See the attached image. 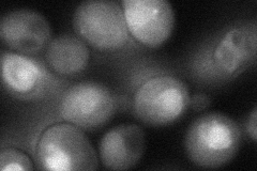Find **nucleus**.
Here are the masks:
<instances>
[{"label": "nucleus", "instance_id": "f257e3e1", "mask_svg": "<svg viewBox=\"0 0 257 171\" xmlns=\"http://www.w3.org/2000/svg\"><path fill=\"white\" fill-rule=\"evenodd\" d=\"M242 141L241 128L235 120L213 112L192 122L184 138V149L193 164L214 169L236 156Z\"/></svg>", "mask_w": 257, "mask_h": 171}, {"label": "nucleus", "instance_id": "f03ea898", "mask_svg": "<svg viewBox=\"0 0 257 171\" xmlns=\"http://www.w3.org/2000/svg\"><path fill=\"white\" fill-rule=\"evenodd\" d=\"M40 169L53 171L95 170L99 159L82 128L71 123L48 126L37 144Z\"/></svg>", "mask_w": 257, "mask_h": 171}, {"label": "nucleus", "instance_id": "7ed1b4c3", "mask_svg": "<svg viewBox=\"0 0 257 171\" xmlns=\"http://www.w3.org/2000/svg\"><path fill=\"white\" fill-rule=\"evenodd\" d=\"M75 34L85 43L102 52H114L128 40L123 8L112 0H88L73 14Z\"/></svg>", "mask_w": 257, "mask_h": 171}, {"label": "nucleus", "instance_id": "20e7f679", "mask_svg": "<svg viewBox=\"0 0 257 171\" xmlns=\"http://www.w3.org/2000/svg\"><path fill=\"white\" fill-rule=\"evenodd\" d=\"M186 84L170 76H157L144 83L134 94L133 112L149 125H167L179 119L189 107Z\"/></svg>", "mask_w": 257, "mask_h": 171}, {"label": "nucleus", "instance_id": "39448f33", "mask_svg": "<svg viewBox=\"0 0 257 171\" xmlns=\"http://www.w3.org/2000/svg\"><path fill=\"white\" fill-rule=\"evenodd\" d=\"M117 107V97L107 86L96 81H82L63 93L59 112L68 123L84 131H93L105 125Z\"/></svg>", "mask_w": 257, "mask_h": 171}, {"label": "nucleus", "instance_id": "423d86ee", "mask_svg": "<svg viewBox=\"0 0 257 171\" xmlns=\"http://www.w3.org/2000/svg\"><path fill=\"white\" fill-rule=\"evenodd\" d=\"M257 29L255 22L240 23L227 29L216 41L210 54V67L220 80H229L256 61Z\"/></svg>", "mask_w": 257, "mask_h": 171}, {"label": "nucleus", "instance_id": "0eeeda50", "mask_svg": "<svg viewBox=\"0 0 257 171\" xmlns=\"http://www.w3.org/2000/svg\"><path fill=\"white\" fill-rule=\"evenodd\" d=\"M121 5L128 31L144 45L158 47L172 35L175 12L166 0H123Z\"/></svg>", "mask_w": 257, "mask_h": 171}, {"label": "nucleus", "instance_id": "6e6552de", "mask_svg": "<svg viewBox=\"0 0 257 171\" xmlns=\"http://www.w3.org/2000/svg\"><path fill=\"white\" fill-rule=\"evenodd\" d=\"M2 71L6 90L21 100L44 97L55 81L42 62L19 53L2 54Z\"/></svg>", "mask_w": 257, "mask_h": 171}, {"label": "nucleus", "instance_id": "1a4fd4ad", "mask_svg": "<svg viewBox=\"0 0 257 171\" xmlns=\"http://www.w3.org/2000/svg\"><path fill=\"white\" fill-rule=\"evenodd\" d=\"M0 38L5 45L19 54L36 55L46 50L52 41V29L41 13L19 9L3 16Z\"/></svg>", "mask_w": 257, "mask_h": 171}, {"label": "nucleus", "instance_id": "9d476101", "mask_svg": "<svg viewBox=\"0 0 257 171\" xmlns=\"http://www.w3.org/2000/svg\"><path fill=\"white\" fill-rule=\"evenodd\" d=\"M145 150V134L136 124H120L102 137L99 156L110 170H126L134 167Z\"/></svg>", "mask_w": 257, "mask_h": 171}, {"label": "nucleus", "instance_id": "9b49d317", "mask_svg": "<svg viewBox=\"0 0 257 171\" xmlns=\"http://www.w3.org/2000/svg\"><path fill=\"white\" fill-rule=\"evenodd\" d=\"M45 60L48 68L58 75L75 76L87 69L90 52L82 39L63 35L48 43Z\"/></svg>", "mask_w": 257, "mask_h": 171}, {"label": "nucleus", "instance_id": "f8f14e48", "mask_svg": "<svg viewBox=\"0 0 257 171\" xmlns=\"http://www.w3.org/2000/svg\"><path fill=\"white\" fill-rule=\"evenodd\" d=\"M0 169L3 171H31L34 170V165H32L31 159L24 152L12 148H7L0 152Z\"/></svg>", "mask_w": 257, "mask_h": 171}, {"label": "nucleus", "instance_id": "ddd939ff", "mask_svg": "<svg viewBox=\"0 0 257 171\" xmlns=\"http://www.w3.org/2000/svg\"><path fill=\"white\" fill-rule=\"evenodd\" d=\"M211 100L207 94L205 93H196L194 95L190 96L189 100V107L194 111H203L207 109L210 106Z\"/></svg>", "mask_w": 257, "mask_h": 171}, {"label": "nucleus", "instance_id": "4468645a", "mask_svg": "<svg viewBox=\"0 0 257 171\" xmlns=\"http://www.w3.org/2000/svg\"><path fill=\"white\" fill-rule=\"evenodd\" d=\"M246 133L248 137H251V139L253 141H256L257 137H256V131H257V108L254 107L252 112L248 115L247 121H246V125H245Z\"/></svg>", "mask_w": 257, "mask_h": 171}]
</instances>
